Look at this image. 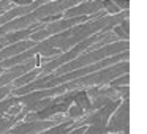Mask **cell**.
Segmentation results:
<instances>
[{"mask_svg": "<svg viewBox=\"0 0 147 134\" xmlns=\"http://www.w3.org/2000/svg\"><path fill=\"white\" fill-rule=\"evenodd\" d=\"M111 120H108L106 129L108 133H120L128 128V99H123V103L117 106L114 112L111 114Z\"/></svg>", "mask_w": 147, "mask_h": 134, "instance_id": "obj_1", "label": "cell"}, {"mask_svg": "<svg viewBox=\"0 0 147 134\" xmlns=\"http://www.w3.org/2000/svg\"><path fill=\"white\" fill-rule=\"evenodd\" d=\"M49 125H51L49 121H43V123H40V121H30V123L19 125L18 128L11 129L8 134H33V133H36V131H40V129L48 128Z\"/></svg>", "mask_w": 147, "mask_h": 134, "instance_id": "obj_2", "label": "cell"}, {"mask_svg": "<svg viewBox=\"0 0 147 134\" xmlns=\"http://www.w3.org/2000/svg\"><path fill=\"white\" fill-rule=\"evenodd\" d=\"M100 8H103V0H90L89 3H82L78 8H71L68 11V16H74V14H84V13H95Z\"/></svg>", "mask_w": 147, "mask_h": 134, "instance_id": "obj_3", "label": "cell"}, {"mask_svg": "<svg viewBox=\"0 0 147 134\" xmlns=\"http://www.w3.org/2000/svg\"><path fill=\"white\" fill-rule=\"evenodd\" d=\"M73 103L84 111H92V101H90L87 92H74L73 93Z\"/></svg>", "mask_w": 147, "mask_h": 134, "instance_id": "obj_4", "label": "cell"}, {"mask_svg": "<svg viewBox=\"0 0 147 134\" xmlns=\"http://www.w3.org/2000/svg\"><path fill=\"white\" fill-rule=\"evenodd\" d=\"M106 133H108L106 126H101V125H90L82 134H106Z\"/></svg>", "mask_w": 147, "mask_h": 134, "instance_id": "obj_5", "label": "cell"}, {"mask_svg": "<svg viewBox=\"0 0 147 134\" xmlns=\"http://www.w3.org/2000/svg\"><path fill=\"white\" fill-rule=\"evenodd\" d=\"M103 8H106V10H108L111 14L119 13V7L114 3V2H112V0H103Z\"/></svg>", "mask_w": 147, "mask_h": 134, "instance_id": "obj_6", "label": "cell"}, {"mask_svg": "<svg viewBox=\"0 0 147 134\" xmlns=\"http://www.w3.org/2000/svg\"><path fill=\"white\" fill-rule=\"evenodd\" d=\"M30 33V30H24V32H18V33H13V35H8L7 38H5V41H18V40L24 38V36H27Z\"/></svg>", "mask_w": 147, "mask_h": 134, "instance_id": "obj_7", "label": "cell"}, {"mask_svg": "<svg viewBox=\"0 0 147 134\" xmlns=\"http://www.w3.org/2000/svg\"><path fill=\"white\" fill-rule=\"evenodd\" d=\"M68 114H70V117L71 118H74V117H81V115L84 114V109L82 107H79V106H73V107H68Z\"/></svg>", "mask_w": 147, "mask_h": 134, "instance_id": "obj_8", "label": "cell"}, {"mask_svg": "<svg viewBox=\"0 0 147 134\" xmlns=\"http://www.w3.org/2000/svg\"><path fill=\"white\" fill-rule=\"evenodd\" d=\"M36 74H38V70L32 71L30 74H26V76H24L22 79H19V80H18V82H16V85H21V84H26V82H29V80H32L33 77L36 76Z\"/></svg>", "mask_w": 147, "mask_h": 134, "instance_id": "obj_9", "label": "cell"}, {"mask_svg": "<svg viewBox=\"0 0 147 134\" xmlns=\"http://www.w3.org/2000/svg\"><path fill=\"white\" fill-rule=\"evenodd\" d=\"M112 2H114L119 8H122V10H127L128 8V0H112Z\"/></svg>", "mask_w": 147, "mask_h": 134, "instance_id": "obj_10", "label": "cell"}, {"mask_svg": "<svg viewBox=\"0 0 147 134\" xmlns=\"http://www.w3.org/2000/svg\"><path fill=\"white\" fill-rule=\"evenodd\" d=\"M127 82H128V74H125L122 79H119V80H115V82H112V87H115V85H127Z\"/></svg>", "mask_w": 147, "mask_h": 134, "instance_id": "obj_11", "label": "cell"}, {"mask_svg": "<svg viewBox=\"0 0 147 134\" xmlns=\"http://www.w3.org/2000/svg\"><path fill=\"white\" fill-rule=\"evenodd\" d=\"M114 32H115V33H117V35H119V36H120V38H122V40H128V33H125V32H123V30H122V29H120V27H115V29H114Z\"/></svg>", "mask_w": 147, "mask_h": 134, "instance_id": "obj_12", "label": "cell"}, {"mask_svg": "<svg viewBox=\"0 0 147 134\" xmlns=\"http://www.w3.org/2000/svg\"><path fill=\"white\" fill-rule=\"evenodd\" d=\"M84 131H86V128H84V126H79V128L76 126V129H74L73 133H68V134H82Z\"/></svg>", "mask_w": 147, "mask_h": 134, "instance_id": "obj_13", "label": "cell"}, {"mask_svg": "<svg viewBox=\"0 0 147 134\" xmlns=\"http://www.w3.org/2000/svg\"><path fill=\"white\" fill-rule=\"evenodd\" d=\"M120 29L123 30L125 33H128V21H127V19H123V21H122V27H120Z\"/></svg>", "mask_w": 147, "mask_h": 134, "instance_id": "obj_14", "label": "cell"}, {"mask_svg": "<svg viewBox=\"0 0 147 134\" xmlns=\"http://www.w3.org/2000/svg\"><path fill=\"white\" fill-rule=\"evenodd\" d=\"M32 0H14V3L16 5H29Z\"/></svg>", "mask_w": 147, "mask_h": 134, "instance_id": "obj_15", "label": "cell"}]
</instances>
